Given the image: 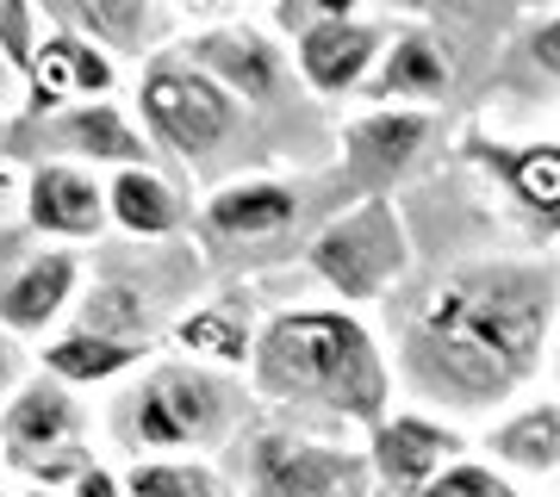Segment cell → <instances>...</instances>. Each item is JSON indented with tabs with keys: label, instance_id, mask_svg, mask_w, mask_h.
<instances>
[{
	"label": "cell",
	"instance_id": "6da1fadb",
	"mask_svg": "<svg viewBox=\"0 0 560 497\" xmlns=\"http://www.w3.org/2000/svg\"><path fill=\"white\" fill-rule=\"evenodd\" d=\"M560 323V268L548 256L467 261L418 293L399 323V367L436 411H499L541 367Z\"/></svg>",
	"mask_w": 560,
	"mask_h": 497
},
{
	"label": "cell",
	"instance_id": "7a4b0ae2",
	"mask_svg": "<svg viewBox=\"0 0 560 497\" xmlns=\"http://www.w3.org/2000/svg\"><path fill=\"white\" fill-rule=\"evenodd\" d=\"M249 374L268 404H287L300 417L374 429L393 411V367L381 336L349 305H293L268 318L256 330Z\"/></svg>",
	"mask_w": 560,
	"mask_h": 497
},
{
	"label": "cell",
	"instance_id": "3957f363",
	"mask_svg": "<svg viewBox=\"0 0 560 497\" xmlns=\"http://www.w3.org/2000/svg\"><path fill=\"white\" fill-rule=\"evenodd\" d=\"M237 386L212 360H162L113 404V436L138 454L212 448L237 429Z\"/></svg>",
	"mask_w": 560,
	"mask_h": 497
},
{
	"label": "cell",
	"instance_id": "277c9868",
	"mask_svg": "<svg viewBox=\"0 0 560 497\" xmlns=\"http://www.w3.org/2000/svg\"><path fill=\"white\" fill-rule=\"evenodd\" d=\"M138 119L143 131L168 150V156L200 162L212 150L237 138L243 106L212 69H200L194 57H150L138 75Z\"/></svg>",
	"mask_w": 560,
	"mask_h": 497
},
{
	"label": "cell",
	"instance_id": "5b68a950",
	"mask_svg": "<svg viewBox=\"0 0 560 497\" xmlns=\"http://www.w3.org/2000/svg\"><path fill=\"white\" fill-rule=\"evenodd\" d=\"M405 261H411V237H405V224L386 193H368L355 212H342L312 242V274L337 298H349V305L381 298L405 274Z\"/></svg>",
	"mask_w": 560,
	"mask_h": 497
},
{
	"label": "cell",
	"instance_id": "8992f818",
	"mask_svg": "<svg viewBox=\"0 0 560 497\" xmlns=\"http://www.w3.org/2000/svg\"><path fill=\"white\" fill-rule=\"evenodd\" d=\"M355 460L342 448H318L287 429H261L249 436V485L256 497H337L355 485Z\"/></svg>",
	"mask_w": 560,
	"mask_h": 497
},
{
	"label": "cell",
	"instance_id": "52a82bcc",
	"mask_svg": "<svg viewBox=\"0 0 560 497\" xmlns=\"http://www.w3.org/2000/svg\"><path fill=\"white\" fill-rule=\"evenodd\" d=\"M460 454H467V441H460L442 417H423V411H386V417L368 429V460H374L381 485H393L399 497H418L423 485Z\"/></svg>",
	"mask_w": 560,
	"mask_h": 497
},
{
	"label": "cell",
	"instance_id": "ba28073f",
	"mask_svg": "<svg viewBox=\"0 0 560 497\" xmlns=\"http://www.w3.org/2000/svg\"><path fill=\"white\" fill-rule=\"evenodd\" d=\"M430 106H374V113H361L349 131H342V162H349V180L368 193H386L393 180L423 156V143H430Z\"/></svg>",
	"mask_w": 560,
	"mask_h": 497
},
{
	"label": "cell",
	"instance_id": "9c48e42d",
	"mask_svg": "<svg viewBox=\"0 0 560 497\" xmlns=\"http://www.w3.org/2000/svg\"><path fill=\"white\" fill-rule=\"evenodd\" d=\"M187 57L200 62V69H212L249 106L287 99V81H293V57L268 32H256V25H212V32H200V38L187 44Z\"/></svg>",
	"mask_w": 560,
	"mask_h": 497
},
{
	"label": "cell",
	"instance_id": "30bf717a",
	"mask_svg": "<svg viewBox=\"0 0 560 497\" xmlns=\"http://www.w3.org/2000/svg\"><path fill=\"white\" fill-rule=\"evenodd\" d=\"M81 441V404H75V386L57 374L44 379H25L20 392L7 398L0 411V448L25 466H44L50 454H69Z\"/></svg>",
	"mask_w": 560,
	"mask_h": 497
},
{
	"label": "cell",
	"instance_id": "8fae6325",
	"mask_svg": "<svg viewBox=\"0 0 560 497\" xmlns=\"http://www.w3.org/2000/svg\"><path fill=\"white\" fill-rule=\"evenodd\" d=\"M381 25L374 20H330V25H312L305 38H293V69H300V81L312 87V94H355V87H368L374 81V69H381Z\"/></svg>",
	"mask_w": 560,
	"mask_h": 497
},
{
	"label": "cell",
	"instance_id": "7c38bea8",
	"mask_svg": "<svg viewBox=\"0 0 560 497\" xmlns=\"http://www.w3.org/2000/svg\"><path fill=\"white\" fill-rule=\"evenodd\" d=\"M467 156L499 180V193L517 205L523 224H536V230H560V143L467 138Z\"/></svg>",
	"mask_w": 560,
	"mask_h": 497
},
{
	"label": "cell",
	"instance_id": "4fadbf2b",
	"mask_svg": "<svg viewBox=\"0 0 560 497\" xmlns=\"http://www.w3.org/2000/svg\"><path fill=\"white\" fill-rule=\"evenodd\" d=\"M25 224L38 237L88 242L113 224V205H106V187L81 162H44L32 175V187H25Z\"/></svg>",
	"mask_w": 560,
	"mask_h": 497
},
{
	"label": "cell",
	"instance_id": "5bb4252c",
	"mask_svg": "<svg viewBox=\"0 0 560 497\" xmlns=\"http://www.w3.org/2000/svg\"><path fill=\"white\" fill-rule=\"evenodd\" d=\"M81 293V256L75 249H44L0 286V330L13 336H44L50 323L75 305Z\"/></svg>",
	"mask_w": 560,
	"mask_h": 497
},
{
	"label": "cell",
	"instance_id": "9a60e30c",
	"mask_svg": "<svg viewBox=\"0 0 560 497\" xmlns=\"http://www.w3.org/2000/svg\"><path fill=\"white\" fill-rule=\"evenodd\" d=\"M293 218H300V193L287 180H231V187L206 199V230L231 242L280 237Z\"/></svg>",
	"mask_w": 560,
	"mask_h": 497
},
{
	"label": "cell",
	"instance_id": "2e32d148",
	"mask_svg": "<svg viewBox=\"0 0 560 497\" xmlns=\"http://www.w3.org/2000/svg\"><path fill=\"white\" fill-rule=\"evenodd\" d=\"M32 81H38L44 99H101L119 87V69L106 57V44L81 38V32H57V38L38 44Z\"/></svg>",
	"mask_w": 560,
	"mask_h": 497
},
{
	"label": "cell",
	"instance_id": "e0dca14e",
	"mask_svg": "<svg viewBox=\"0 0 560 497\" xmlns=\"http://www.w3.org/2000/svg\"><path fill=\"white\" fill-rule=\"evenodd\" d=\"M57 138L69 143L75 156L113 162V168H138V162H150V131H138L113 99H75V106L62 113Z\"/></svg>",
	"mask_w": 560,
	"mask_h": 497
},
{
	"label": "cell",
	"instance_id": "ac0fdd59",
	"mask_svg": "<svg viewBox=\"0 0 560 497\" xmlns=\"http://www.w3.org/2000/svg\"><path fill=\"white\" fill-rule=\"evenodd\" d=\"M492 460L511 466V473H560V398H536V404H517L511 417L492 423V436H486Z\"/></svg>",
	"mask_w": 560,
	"mask_h": 497
},
{
	"label": "cell",
	"instance_id": "d6986e66",
	"mask_svg": "<svg viewBox=\"0 0 560 497\" xmlns=\"http://www.w3.org/2000/svg\"><path fill=\"white\" fill-rule=\"evenodd\" d=\"M106 205H113V224H119L125 237H175L180 224H187L180 193L150 168V162L119 168V175L106 180Z\"/></svg>",
	"mask_w": 560,
	"mask_h": 497
},
{
	"label": "cell",
	"instance_id": "ffe728a7",
	"mask_svg": "<svg viewBox=\"0 0 560 497\" xmlns=\"http://www.w3.org/2000/svg\"><path fill=\"white\" fill-rule=\"evenodd\" d=\"M442 87H448V50H442L430 32H399V38L386 44L374 81H368V94L386 99V106H393V99L430 106V99H442Z\"/></svg>",
	"mask_w": 560,
	"mask_h": 497
},
{
	"label": "cell",
	"instance_id": "44dd1931",
	"mask_svg": "<svg viewBox=\"0 0 560 497\" xmlns=\"http://www.w3.org/2000/svg\"><path fill=\"white\" fill-rule=\"evenodd\" d=\"M138 360H143V342L106 336V330H88V323L62 330L57 342H44V374L69 379V386H106V379L131 374Z\"/></svg>",
	"mask_w": 560,
	"mask_h": 497
},
{
	"label": "cell",
	"instance_id": "7402d4cb",
	"mask_svg": "<svg viewBox=\"0 0 560 497\" xmlns=\"http://www.w3.org/2000/svg\"><path fill=\"white\" fill-rule=\"evenodd\" d=\"M57 13L69 20V32L106 44V50H143L162 32L150 0H57Z\"/></svg>",
	"mask_w": 560,
	"mask_h": 497
},
{
	"label": "cell",
	"instance_id": "603a6c76",
	"mask_svg": "<svg viewBox=\"0 0 560 497\" xmlns=\"http://www.w3.org/2000/svg\"><path fill=\"white\" fill-rule=\"evenodd\" d=\"M175 348L194 360H212V367H249L256 355V330L243 311L231 305H200V311H187L175 323Z\"/></svg>",
	"mask_w": 560,
	"mask_h": 497
},
{
	"label": "cell",
	"instance_id": "cb8c5ba5",
	"mask_svg": "<svg viewBox=\"0 0 560 497\" xmlns=\"http://www.w3.org/2000/svg\"><path fill=\"white\" fill-rule=\"evenodd\" d=\"M125 497H219V473L187 454H143L125 473Z\"/></svg>",
	"mask_w": 560,
	"mask_h": 497
},
{
	"label": "cell",
	"instance_id": "d4e9b609",
	"mask_svg": "<svg viewBox=\"0 0 560 497\" xmlns=\"http://www.w3.org/2000/svg\"><path fill=\"white\" fill-rule=\"evenodd\" d=\"M418 497H523V485L511 478V466H499V460H448L430 485H423Z\"/></svg>",
	"mask_w": 560,
	"mask_h": 497
},
{
	"label": "cell",
	"instance_id": "484cf974",
	"mask_svg": "<svg viewBox=\"0 0 560 497\" xmlns=\"http://www.w3.org/2000/svg\"><path fill=\"white\" fill-rule=\"evenodd\" d=\"M81 323L88 330H106V336H131L143 342V330H150V305H143V293L131 286H94L88 293V305H81Z\"/></svg>",
	"mask_w": 560,
	"mask_h": 497
},
{
	"label": "cell",
	"instance_id": "4316f807",
	"mask_svg": "<svg viewBox=\"0 0 560 497\" xmlns=\"http://www.w3.org/2000/svg\"><path fill=\"white\" fill-rule=\"evenodd\" d=\"M361 0H275V25L287 38H305L312 25H330V20H349Z\"/></svg>",
	"mask_w": 560,
	"mask_h": 497
},
{
	"label": "cell",
	"instance_id": "83f0119b",
	"mask_svg": "<svg viewBox=\"0 0 560 497\" xmlns=\"http://www.w3.org/2000/svg\"><path fill=\"white\" fill-rule=\"evenodd\" d=\"M523 50H529V62H536L548 81H560V13L555 20H541L529 38H523Z\"/></svg>",
	"mask_w": 560,
	"mask_h": 497
},
{
	"label": "cell",
	"instance_id": "f1b7e54d",
	"mask_svg": "<svg viewBox=\"0 0 560 497\" xmlns=\"http://www.w3.org/2000/svg\"><path fill=\"white\" fill-rule=\"evenodd\" d=\"M20 386V348H13V330H0V392Z\"/></svg>",
	"mask_w": 560,
	"mask_h": 497
},
{
	"label": "cell",
	"instance_id": "f546056e",
	"mask_svg": "<svg viewBox=\"0 0 560 497\" xmlns=\"http://www.w3.org/2000/svg\"><path fill=\"white\" fill-rule=\"evenodd\" d=\"M180 7H194V13H224V7H237V0H180Z\"/></svg>",
	"mask_w": 560,
	"mask_h": 497
},
{
	"label": "cell",
	"instance_id": "4dcf8cb0",
	"mask_svg": "<svg viewBox=\"0 0 560 497\" xmlns=\"http://www.w3.org/2000/svg\"><path fill=\"white\" fill-rule=\"evenodd\" d=\"M405 7H411V0H405Z\"/></svg>",
	"mask_w": 560,
	"mask_h": 497
}]
</instances>
